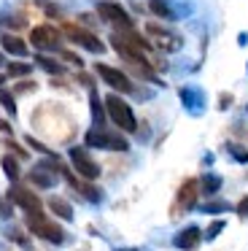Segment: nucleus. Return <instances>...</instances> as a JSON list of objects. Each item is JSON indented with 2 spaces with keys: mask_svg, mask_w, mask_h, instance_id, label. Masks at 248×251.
Wrapping results in <instances>:
<instances>
[{
  "mask_svg": "<svg viewBox=\"0 0 248 251\" xmlns=\"http://www.w3.org/2000/svg\"><path fill=\"white\" fill-rule=\"evenodd\" d=\"M59 173H62V176H65V181H68V184L73 186V189H78V192H81V195H84L89 202H100V200H102V192L97 189V186H92V184H84V181H78L73 173H70V170H65V168H59Z\"/></svg>",
  "mask_w": 248,
  "mask_h": 251,
  "instance_id": "2eb2a0df",
  "label": "nucleus"
},
{
  "mask_svg": "<svg viewBox=\"0 0 248 251\" xmlns=\"http://www.w3.org/2000/svg\"><path fill=\"white\" fill-rule=\"evenodd\" d=\"M0 132H5V135H11V125L5 119H0Z\"/></svg>",
  "mask_w": 248,
  "mask_h": 251,
  "instance_id": "f704fd0d",
  "label": "nucleus"
},
{
  "mask_svg": "<svg viewBox=\"0 0 248 251\" xmlns=\"http://www.w3.org/2000/svg\"><path fill=\"white\" fill-rule=\"evenodd\" d=\"M89 105H92V119H95V127H102V122H105V108H102V100L97 98L95 89L89 92Z\"/></svg>",
  "mask_w": 248,
  "mask_h": 251,
  "instance_id": "a211bd4d",
  "label": "nucleus"
},
{
  "mask_svg": "<svg viewBox=\"0 0 248 251\" xmlns=\"http://www.w3.org/2000/svg\"><path fill=\"white\" fill-rule=\"evenodd\" d=\"M199 208H202V213H226L232 205L226 200H210V202H202Z\"/></svg>",
  "mask_w": 248,
  "mask_h": 251,
  "instance_id": "4be33fe9",
  "label": "nucleus"
},
{
  "mask_svg": "<svg viewBox=\"0 0 248 251\" xmlns=\"http://www.w3.org/2000/svg\"><path fill=\"white\" fill-rule=\"evenodd\" d=\"M27 143H30V146H32V149H35V151H41V154H46V157H54V154H51V151H49V149H46V146H43V143H41V141H35V138H27Z\"/></svg>",
  "mask_w": 248,
  "mask_h": 251,
  "instance_id": "c85d7f7f",
  "label": "nucleus"
},
{
  "mask_svg": "<svg viewBox=\"0 0 248 251\" xmlns=\"http://www.w3.org/2000/svg\"><path fill=\"white\" fill-rule=\"evenodd\" d=\"M105 114L111 116V122L119 127V130L124 132H135V127H138V122H135V114L132 108H129V103H124L119 95H108L105 98Z\"/></svg>",
  "mask_w": 248,
  "mask_h": 251,
  "instance_id": "f257e3e1",
  "label": "nucleus"
},
{
  "mask_svg": "<svg viewBox=\"0 0 248 251\" xmlns=\"http://www.w3.org/2000/svg\"><path fill=\"white\" fill-rule=\"evenodd\" d=\"M35 89H38V84L35 81H19V84H16V92H35Z\"/></svg>",
  "mask_w": 248,
  "mask_h": 251,
  "instance_id": "c756f323",
  "label": "nucleus"
},
{
  "mask_svg": "<svg viewBox=\"0 0 248 251\" xmlns=\"http://www.w3.org/2000/svg\"><path fill=\"white\" fill-rule=\"evenodd\" d=\"M35 65L41 68V71H46L49 76H59V73H65V68L59 65L57 60H51V57H43V54L35 57Z\"/></svg>",
  "mask_w": 248,
  "mask_h": 251,
  "instance_id": "6ab92c4d",
  "label": "nucleus"
},
{
  "mask_svg": "<svg viewBox=\"0 0 248 251\" xmlns=\"http://www.w3.org/2000/svg\"><path fill=\"white\" fill-rule=\"evenodd\" d=\"M197 195H199V181H194V178H186L181 184V189H178V195H175V208H173V213H178V211H189V208H194L197 205Z\"/></svg>",
  "mask_w": 248,
  "mask_h": 251,
  "instance_id": "1a4fd4ad",
  "label": "nucleus"
},
{
  "mask_svg": "<svg viewBox=\"0 0 248 251\" xmlns=\"http://www.w3.org/2000/svg\"><path fill=\"white\" fill-rule=\"evenodd\" d=\"M149 35L154 41L151 44H156L159 49H165V51H175V49H181V38L178 35H173V33H167L165 27H159V25H149Z\"/></svg>",
  "mask_w": 248,
  "mask_h": 251,
  "instance_id": "ddd939ff",
  "label": "nucleus"
},
{
  "mask_svg": "<svg viewBox=\"0 0 248 251\" xmlns=\"http://www.w3.org/2000/svg\"><path fill=\"white\" fill-rule=\"evenodd\" d=\"M27 229H30L32 235H38V238L54 243V246H59L65 240L62 227H59V224H54L51 219L43 216V211L41 213H27Z\"/></svg>",
  "mask_w": 248,
  "mask_h": 251,
  "instance_id": "f03ea898",
  "label": "nucleus"
},
{
  "mask_svg": "<svg viewBox=\"0 0 248 251\" xmlns=\"http://www.w3.org/2000/svg\"><path fill=\"white\" fill-rule=\"evenodd\" d=\"M78 81H81V84H86V87H92V78L86 76V73H78Z\"/></svg>",
  "mask_w": 248,
  "mask_h": 251,
  "instance_id": "c9c22d12",
  "label": "nucleus"
},
{
  "mask_svg": "<svg viewBox=\"0 0 248 251\" xmlns=\"http://www.w3.org/2000/svg\"><path fill=\"white\" fill-rule=\"evenodd\" d=\"M0 216H3V219L11 216V205H8V202H3V200H0Z\"/></svg>",
  "mask_w": 248,
  "mask_h": 251,
  "instance_id": "473e14b6",
  "label": "nucleus"
},
{
  "mask_svg": "<svg viewBox=\"0 0 248 251\" xmlns=\"http://www.w3.org/2000/svg\"><path fill=\"white\" fill-rule=\"evenodd\" d=\"M62 30H65V35H68L73 44L81 46V49L92 51V54H102V51H105V44H102L95 33H89V30L75 27V25H62Z\"/></svg>",
  "mask_w": 248,
  "mask_h": 251,
  "instance_id": "20e7f679",
  "label": "nucleus"
},
{
  "mask_svg": "<svg viewBox=\"0 0 248 251\" xmlns=\"http://www.w3.org/2000/svg\"><path fill=\"white\" fill-rule=\"evenodd\" d=\"M199 240H202V232H199V227H186V229H181V232L173 238V246L175 249H181V251H194L199 246Z\"/></svg>",
  "mask_w": 248,
  "mask_h": 251,
  "instance_id": "4468645a",
  "label": "nucleus"
},
{
  "mask_svg": "<svg viewBox=\"0 0 248 251\" xmlns=\"http://www.w3.org/2000/svg\"><path fill=\"white\" fill-rule=\"evenodd\" d=\"M84 143L92 146V149H108V151H127L129 149V143L124 141L122 135L108 132V130H102V127H92V130L84 135Z\"/></svg>",
  "mask_w": 248,
  "mask_h": 251,
  "instance_id": "7ed1b4c3",
  "label": "nucleus"
},
{
  "mask_svg": "<svg viewBox=\"0 0 248 251\" xmlns=\"http://www.w3.org/2000/svg\"><path fill=\"white\" fill-rule=\"evenodd\" d=\"M8 200L14 202V205L25 208L27 213H41V211H43L41 197H38V195H32L30 189H25V186H19V184H14V186L8 189Z\"/></svg>",
  "mask_w": 248,
  "mask_h": 251,
  "instance_id": "6e6552de",
  "label": "nucleus"
},
{
  "mask_svg": "<svg viewBox=\"0 0 248 251\" xmlns=\"http://www.w3.org/2000/svg\"><path fill=\"white\" fill-rule=\"evenodd\" d=\"M0 65H3V57H0Z\"/></svg>",
  "mask_w": 248,
  "mask_h": 251,
  "instance_id": "4c0bfd02",
  "label": "nucleus"
},
{
  "mask_svg": "<svg viewBox=\"0 0 248 251\" xmlns=\"http://www.w3.org/2000/svg\"><path fill=\"white\" fill-rule=\"evenodd\" d=\"M199 189H202V195H216L221 189V178L216 173H205L202 181H199Z\"/></svg>",
  "mask_w": 248,
  "mask_h": 251,
  "instance_id": "412c9836",
  "label": "nucleus"
},
{
  "mask_svg": "<svg viewBox=\"0 0 248 251\" xmlns=\"http://www.w3.org/2000/svg\"><path fill=\"white\" fill-rule=\"evenodd\" d=\"M5 146H8V151H14V154H16V157H22V159H27V151H25V149H22V146H19V143H14V141H8V143H5Z\"/></svg>",
  "mask_w": 248,
  "mask_h": 251,
  "instance_id": "2f4dec72",
  "label": "nucleus"
},
{
  "mask_svg": "<svg viewBox=\"0 0 248 251\" xmlns=\"http://www.w3.org/2000/svg\"><path fill=\"white\" fill-rule=\"evenodd\" d=\"M49 208H51L59 219H65V222H70V219H73V205H70V202H65L62 197H51V200H49Z\"/></svg>",
  "mask_w": 248,
  "mask_h": 251,
  "instance_id": "f3484780",
  "label": "nucleus"
},
{
  "mask_svg": "<svg viewBox=\"0 0 248 251\" xmlns=\"http://www.w3.org/2000/svg\"><path fill=\"white\" fill-rule=\"evenodd\" d=\"M62 60H65V62H70V65H75V68L84 65V62H81V57H78V54H73V51H62Z\"/></svg>",
  "mask_w": 248,
  "mask_h": 251,
  "instance_id": "cd10ccee",
  "label": "nucleus"
},
{
  "mask_svg": "<svg viewBox=\"0 0 248 251\" xmlns=\"http://www.w3.org/2000/svg\"><path fill=\"white\" fill-rule=\"evenodd\" d=\"M3 170H5V176H8L14 184L19 181V165H16L14 157H3Z\"/></svg>",
  "mask_w": 248,
  "mask_h": 251,
  "instance_id": "b1692460",
  "label": "nucleus"
},
{
  "mask_svg": "<svg viewBox=\"0 0 248 251\" xmlns=\"http://www.w3.org/2000/svg\"><path fill=\"white\" fill-rule=\"evenodd\" d=\"M0 105H3V108L8 111L11 116L16 114V100H14V92H8L5 87H0Z\"/></svg>",
  "mask_w": 248,
  "mask_h": 251,
  "instance_id": "5701e85b",
  "label": "nucleus"
},
{
  "mask_svg": "<svg viewBox=\"0 0 248 251\" xmlns=\"http://www.w3.org/2000/svg\"><path fill=\"white\" fill-rule=\"evenodd\" d=\"M70 162H73L75 173H78L81 178H86V181L100 178V165H97L95 159L89 157V154H86V149H81V146H73V149H70Z\"/></svg>",
  "mask_w": 248,
  "mask_h": 251,
  "instance_id": "39448f33",
  "label": "nucleus"
},
{
  "mask_svg": "<svg viewBox=\"0 0 248 251\" xmlns=\"http://www.w3.org/2000/svg\"><path fill=\"white\" fill-rule=\"evenodd\" d=\"M32 71V65H25V62H11L8 65V76H27V73Z\"/></svg>",
  "mask_w": 248,
  "mask_h": 251,
  "instance_id": "a878e982",
  "label": "nucleus"
},
{
  "mask_svg": "<svg viewBox=\"0 0 248 251\" xmlns=\"http://www.w3.org/2000/svg\"><path fill=\"white\" fill-rule=\"evenodd\" d=\"M149 11L156 14V17H162V19H173V17H175V11H173V6L167 3V0H149Z\"/></svg>",
  "mask_w": 248,
  "mask_h": 251,
  "instance_id": "aec40b11",
  "label": "nucleus"
},
{
  "mask_svg": "<svg viewBox=\"0 0 248 251\" xmlns=\"http://www.w3.org/2000/svg\"><path fill=\"white\" fill-rule=\"evenodd\" d=\"M221 229H224V222H221V219H216V222H213V224H210V227L202 232V240H213L216 235L221 232Z\"/></svg>",
  "mask_w": 248,
  "mask_h": 251,
  "instance_id": "bb28decb",
  "label": "nucleus"
},
{
  "mask_svg": "<svg viewBox=\"0 0 248 251\" xmlns=\"http://www.w3.org/2000/svg\"><path fill=\"white\" fill-rule=\"evenodd\" d=\"M226 151H229L232 159H237V162H248V149L240 146V143H226Z\"/></svg>",
  "mask_w": 248,
  "mask_h": 251,
  "instance_id": "393cba45",
  "label": "nucleus"
},
{
  "mask_svg": "<svg viewBox=\"0 0 248 251\" xmlns=\"http://www.w3.org/2000/svg\"><path fill=\"white\" fill-rule=\"evenodd\" d=\"M178 98H181L183 108H186L192 116H199L205 111V92L199 87H181Z\"/></svg>",
  "mask_w": 248,
  "mask_h": 251,
  "instance_id": "9b49d317",
  "label": "nucleus"
},
{
  "mask_svg": "<svg viewBox=\"0 0 248 251\" xmlns=\"http://www.w3.org/2000/svg\"><path fill=\"white\" fill-rule=\"evenodd\" d=\"M246 111H248V105H246Z\"/></svg>",
  "mask_w": 248,
  "mask_h": 251,
  "instance_id": "58836bf2",
  "label": "nucleus"
},
{
  "mask_svg": "<svg viewBox=\"0 0 248 251\" xmlns=\"http://www.w3.org/2000/svg\"><path fill=\"white\" fill-rule=\"evenodd\" d=\"M54 170H59V168H57V162H54V159L49 162V159H46V162L35 165V168L30 170V181H32L35 186H43V189H51V186L57 184V173H54Z\"/></svg>",
  "mask_w": 248,
  "mask_h": 251,
  "instance_id": "9d476101",
  "label": "nucleus"
},
{
  "mask_svg": "<svg viewBox=\"0 0 248 251\" xmlns=\"http://www.w3.org/2000/svg\"><path fill=\"white\" fill-rule=\"evenodd\" d=\"M97 14H100L102 22L116 25L119 30H132V17L116 3H97Z\"/></svg>",
  "mask_w": 248,
  "mask_h": 251,
  "instance_id": "0eeeda50",
  "label": "nucleus"
},
{
  "mask_svg": "<svg viewBox=\"0 0 248 251\" xmlns=\"http://www.w3.org/2000/svg\"><path fill=\"white\" fill-rule=\"evenodd\" d=\"M95 71H97V76H100L102 81L108 84V87L116 89V92H132V89H135L132 81H129V76H124L122 71H116V68L105 65V62H97Z\"/></svg>",
  "mask_w": 248,
  "mask_h": 251,
  "instance_id": "423d86ee",
  "label": "nucleus"
},
{
  "mask_svg": "<svg viewBox=\"0 0 248 251\" xmlns=\"http://www.w3.org/2000/svg\"><path fill=\"white\" fill-rule=\"evenodd\" d=\"M229 103H232V98H229V95H221V100H219L221 111H224V108H226V105H229Z\"/></svg>",
  "mask_w": 248,
  "mask_h": 251,
  "instance_id": "72a5a7b5",
  "label": "nucleus"
},
{
  "mask_svg": "<svg viewBox=\"0 0 248 251\" xmlns=\"http://www.w3.org/2000/svg\"><path fill=\"white\" fill-rule=\"evenodd\" d=\"M3 81H5V76H3V73H0V87H3Z\"/></svg>",
  "mask_w": 248,
  "mask_h": 251,
  "instance_id": "e433bc0d",
  "label": "nucleus"
},
{
  "mask_svg": "<svg viewBox=\"0 0 248 251\" xmlns=\"http://www.w3.org/2000/svg\"><path fill=\"white\" fill-rule=\"evenodd\" d=\"M235 211H237V216H240V219H248V195L243 197L240 202H237V208H235Z\"/></svg>",
  "mask_w": 248,
  "mask_h": 251,
  "instance_id": "7c9ffc66",
  "label": "nucleus"
},
{
  "mask_svg": "<svg viewBox=\"0 0 248 251\" xmlns=\"http://www.w3.org/2000/svg\"><path fill=\"white\" fill-rule=\"evenodd\" d=\"M30 44L35 46V49H57L59 46V33L51 27V25H41V27H35L30 33Z\"/></svg>",
  "mask_w": 248,
  "mask_h": 251,
  "instance_id": "f8f14e48",
  "label": "nucleus"
},
{
  "mask_svg": "<svg viewBox=\"0 0 248 251\" xmlns=\"http://www.w3.org/2000/svg\"><path fill=\"white\" fill-rule=\"evenodd\" d=\"M0 44H3V49L8 51V54H16V57H25L27 54V44L22 38H16V35H3Z\"/></svg>",
  "mask_w": 248,
  "mask_h": 251,
  "instance_id": "dca6fc26",
  "label": "nucleus"
}]
</instances>
